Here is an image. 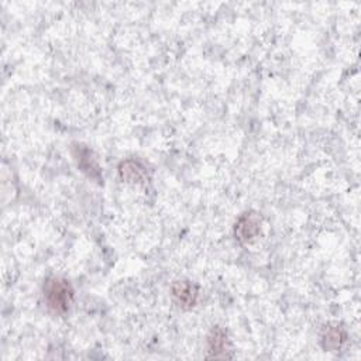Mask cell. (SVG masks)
Listing matches in <instances>:
<instances>
[{
  "label": "cell",
  "mask_w": 361,
  "mask_h": 361,
  "mask_svg": "<svg viewBox=\"0 0 361 361\" xmlns=\"http://www.w3.org/2000/svg\"><path fill=\"white\" fill-rule=\"evenodd\" d=\"M171 297L179 308L192 309L198 304L199 288L188 280L175 281L171 287Z\"/></svg>",
  "instance_id": "cell-3"
},
{
  "label": "cell",
  "mask_w": 361,
  "mask_h": 361,
  "mask_svg": "<svg viewBox=\"0 0 361 361\" xmlns=\"http://www.w3.org/2000/svg\"><path fill=\"white\" fill-rule=\"evenodd\" d=\"M207 351L209 358H230V343L227 337V332L222 326H216L212 329L207 337Z\"/></svg>",
  "instance_id": "cell-4"
},
{
  "label": "cell",
  "mask_w": 361,
  "mask_h": 361,
  "mask_svg": "<svg viewBox=\"0 0 361 361\" xmlns=\"http://www.w3.org/2000/svg\"><path fill=\"white\" fill-rule=\"evenodd\" d=\"M118 175L129 184H144L147 179V168L137 160H126L118 165Z\"/></svg>",
  "instance_id": "cell-5"
},
{
  "label": "cell",
  "mask_w": 361,
  "mask_h": 361,
  "mask_svg": "<svg viewBox=\"0 0 361 361\" xmlns=\"http://www.w3.org/2000/svg\"><path fill=\"white\" fill-rule=\"evenodd\" d=\"M75 298L71 282L61 277H51L44 285V301L48 311L54 315L68 312Z\"/></svg>",
  "instance_id": "cell-1"
},
{
  "label": "cell",
  "mask_w": 361,
  "mask_h": 361,
  "mask_svg": "<svg viewBox=\"0 0 361 361\" xmlns=\"http://www.w3.org/2000/svg\"><path fill=\"white\" fill-rule=\"evenodd\" d=\"M263 229V217L260 213L250 210L240 214L234 224V237L242 246L253 245L260 237Z\"/></svg>",
  "instance_id": "cell-2"
},
{
  "label": "cell",
  "mask_w": 361,
  "mask_h": 361,
  "mask_svg": "<svg viewBox=\"0 0 361 361\" xmlns=\"http://www.w3.org/2000/svg\"><path fill=\"white\" fill-rule=\"evenodd\" d=\"M74 156H75V160L78 161V167L83 172H86L93 179L100 178V168H99L97 163L95 161V158L92 157V151H89L83 146H76L74 149Z\"/></svg>",
  "instance_id": "cell-7"
},
{
  "label": "cell",
  "mask_w": 361,
  "mask_h": 361,
  "mask_svg": "<svg viewBox=\"0 0 361 361\" xmlns=\"http://www.w3.org/2000/svg\"><path fill=\"white\" fill-rule=\"evenodd\" d=\"M346 340H347V333L344 327L339 325L327 326L322 334V347L326 351H337L343 347Z\"/></svg>",
  "instance_id": "cell-6"
}]
</instances>
